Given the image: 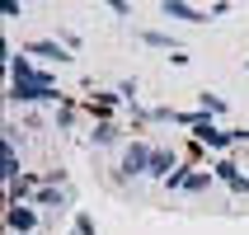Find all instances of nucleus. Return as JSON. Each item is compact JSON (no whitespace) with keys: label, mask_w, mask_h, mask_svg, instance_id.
<instances>
[{"label":"nucleus","mask_w":249,"mask_h":235,"mask_svg":"<svg viewBox=\"0 0 249 235\" xmlns=\"http://www.w3.org/2000/svg\"><path fill=\"white\" fill-rule=\"evenodd\" d=\"M118 141V123H94L89 127V146H113Z\"/></svg>","instance_id":"14"},{"label":"nucleus","mask_w":249,"mask_h":235,"mask_svg":"<svg viewBox=\"0 0 249 235\" xmlns=\"http://www.w3.org/2000/svg\"><path fill=\"white\" fill-rule=\"evenodd\" d=\"M0 174L5 183H19L24 179V165H19V127L5 123V141H0Z\"/></svg>","instance_id":"3"},{"label":"nucleus","mask_w":249,"mask_h":235,"mask_svg":"<svg viewBox=\"0 0 249 235\" xmlns=\"http://www.w3.org/2000/svg\"><path fill=\"white\" fill-rule=\"evenodd\" d=\"M0 19H24V5H19V0H5V10H0Z\"/></svg>","instance_id":"18"},{"label":"nucleus","mask_w":249,"mask_h":235,"mask_svg":"<svg viewBox=\"0 0 249 235\" xmlns=\"http://www.w3.org/2000/svg\"><path fill=\"white\" fill-rule=\"evenodd\" d=\"M197 113H207L212 123H216V118L226 113V99H221V94H212V90H202V94H197Z\"/></svg>","instance_id":"13"},{"label":"nucleus","mask_w":249,"mask_h":235,"mask_svg":"<svg viewBox=\"0 0 249 235\" xmlns=\"http://www.w3.org/2000/svg\"><path fill=\"white\" fill-rule=\"evenodd\" d=\"M71 235H94V217H89V212H75V221H71Z\"/></svg>","instance_id":"17"},{"label":"nucleus","mask_w":249,"mask_h":235,"mask_svg":"<svg viewBox=\"0 0 249 235\" xmlns=\"http://www.w3.org/2000/svg\"><path fill=\"white\" fill-rule=\"evenodd\" d=\"M193 141H197V146H212L216 155H226L231 146H235V141H231V132H221L216 123H202V127H193Z\"/></svg>","instance_id":"7"},{"label":"nucleus","mask_w":249,"mask_h":235,"mask_svg":"<svg viewBox=\"0 0 249 235\" xmlns=\"http://www.w3.org/2000/svg\"><path fill=\"white\" fill-rule=\"evenodd\" d=\"M108 14H118V19H127V14H132V5H127V0H108Z\"/></svg>","instance_id":"20"},{"label":"nucleus","mask_w":249,"mask_h":235,"mask_svg":"<svg viewBox=\"0 0 249 235\" xmlns=\"http://www.w3.org/2000/svg\"><path fill=\"white\" fill-rule=\"evenodd\" d=\"M160 14H165V19H183V24H207V19H212V10L188 5V0H165V5H160Z\"/></svg>","instance_id":"6"},{"label":"nucleus","mask_w":249,"mask_h":235,"mask_svg":"<svg viewBox=\"0 0 249 235\" xmlns=\"http://www.w3.org/2000/svg\"><path fill=\"white\" fill-rule=\"evenodd\" d=\"M66 202V188H38L33 193V207H61Z\"/></svg>","instance_id":"15"},{"label":"nucleus","mask_w":249,"mask_h":235,"mask_svg":"<svg viewBox=\"0 0 249 235\" xmlns=\"http://www.w3.org/2000/svg\"><path fill=\"white\" fill-rule=\"evenodd\" d=\"M118 104H123V99H118V90H99V99H89V104H85V108L94 113V123H113V108H118Z\"/></svg>","instance_id":"9"},{"label":"nucleus","mask_w":249,"mask_h":235,"mask_svg":"<svg viewBox=\"0 0 249 235\" xmlns=\"http://www.w3.org/2000/svg\"><path fill=\"white\" fill-rule=\"evenodd\" d=\"M118 99H123V104H132V99H137V80H123V85H118Z\"/></svg>","instance_id":"19"},{"label":"nucleus","mask_w":249,"mask_h":235,"mask_svg":"<svg viewBox=\"0 0 249 235\" xmlns=\"http://www.w3.org/2000/svg\"><path fill=\"white\" fill-rule=\"evenodd\" d=\"M137 38H141V42H146V47H160V52H179V42L169 38L165 28H141Z\"/></svg>","instance_id":"11"},{"label":"nucleus","mask_w":249,"mask_h":235,"mask_svg":"<svg viewBox=\"0 0 249 235\" xmlns=\"http://www.w3.org/2000/svg\"><path fill=\"white\" fill-rule=\"evenodd\" d=\"M245 71H249V56H245Z\"/></svg>","instance_id":"21"},{"label":"nucleus","mask_w":249,"mask_h":235,"mask_svg":"<svg viewBox=\"0 0 249 235\" xmlns=\"http://www.w3.org/2000/svg\"><path fill=\"white\" fill-rule=\"evenodd\" d=\"M151 155H155L151 141L132 137V141L123 146V165H118V174H123V179H141V174H151Z\"/></svg>","instance_id":"2"},{"label":"nucleus","mask_w":249,"mask_h":235,"mask_svg":"<svg viewBox=\"0 0 249 235\" xmlns=\"http://www.w3.org/2000/svg\"><path fill=\"white\" fill-rule=\"evenodd\" d=\"M212 174H216V179H221L226 188H235V183L245 179V165H235V160H231V155H221V160H216V165H212Z\"/></svg>","instance_id":"10"},{"label":"nucleus","mask_w":249,"mask_h":235,"mask_svg":"<svg viewBox=\"0 0 249 235\" xmlns=\"http://www.w3.org/2000/svg\"><path fill=\"white\" fill-rule=\"evenodd\" d=\"M174 169H179V155L169 151V146H155V155H151V179H160V183H165Z\"/></svg>","instance_id":"8"},{"label":"nucleus","mask_w":249,"mask_h":235,"mask_svg":"<svg viewBox=\"0 0 249 235\" xmlns=\"http://www.w3.org/2000/svg\"><path fill=\"white\" fill-rule=\"evenodd\" d=\"M19 52H24V56H47V61H56V66H66V61H71V52L61 47V38H28Z\"/></svg>","instance_id":"5"},{"label":"nucleus","mask_w":249,"mask_h":235,"mask_svg":"<svg viewBox=\"0 0 249 235\" xmlns=\"http://www.w3.org/2000/svg\"><path fill=\"white\" fill-rule=\"evenodd\" d=\"M5 231H10V235H33V231H38V207H33V202H14V207H5Z\"/></svg>","instance_id":"4"},{"label":"nucleus","mask_w":249,"mask_h":235,"mask_svg":"<svg viewBox=\"0 0 249 235\" xmlns=\"http://www.w3.org/2000/svg\"><path fill=\"white\" fill-rule=\"evenodd\" d=\"M212 179H216L212 169H193V174H183L179 193H207V188H212Z\"/></svg>","instance_id":"12"},{"label":"nucleus","mask_w":249,"mask_h":235,"mask_svg":"<svg viewBox=\"0 0 249 235\" xmlns=\"http://www.w3.org/2000/svg\"><path fill=\"white\" fill-rule=\"evenodd\" d=\"M75 118H80V104H71V99H66V104L56 108V127H71Z\"/></svg>","instance_id":"16"},{"label":"nucleus","mask_w":249,"mask_h":235,"mask_svg":"<svg viewBox=\"0 0 249 235\" xmlns=\"http://www.w3.org/2000/svg\"><path fill=\"white\" fill-rule=\"evenodd\" d=\"M5 99L10 104H66V94L56 90L52 80H28V85H5Z\"/></svg>","instance_id":"1"}]
</instances>
